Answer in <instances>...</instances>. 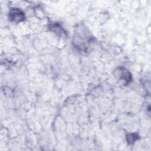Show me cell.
I'll return each mask as SVG.
<instances>
[{
  "label": "cell",
  "mask_w": 151,
  "mask_h": 151,
  "mask_svg": "<svg viewBox=\"0 0 151 151\" xmlns=\"http://www.w3.org/2000/svg\"><path fill=\"white\" fill-rule=\"evenodd\" d=\"M9 19L14 22H20L24 19V14L19 9H12L9 13Z\"/></svg>",
  "instance_id": "obj_1"
},
{
  "label": "cell",
  "mask_w": 151,
  "mask_h": 151,
  "mask_svg": "<svg viewBox=\"0 0 151 151\" xmlns=\"http://www.w3.org/2000/svg\"><path fill=\"white\" fill-rule=\"evenodd\" d=\"M137 135L136 134H134V133H131L129 134L127 136V143L129 144H132L133 142H134L135 140H137Z\"/></svg>",
  "instance_id": "obj_2"
}]
</instances>
